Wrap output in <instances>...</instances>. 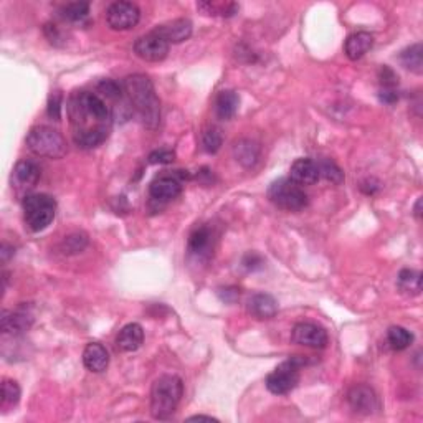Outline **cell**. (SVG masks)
Returning <instances> with one entry per match:
<instances>
[{
  "mask_svg": "<svg viewBox=\"0 0 423 423\" xmlns=\"http://www.w3.org/2000/svg\"><path fill=\"white\" fill-rule=\"evenodd\" d=\"M67 108L77 146L93 149L106 141L113 124V109L106 99L98 93L77 91L69 96Z\"/></svg>",
  "mask_w": 423,
  "mask_h": 423,
  "instance_id": "6da1fadb",
  "label": "cell"
},
{
  "mask_svg": "<svg viewBox=\"0 0 423 423\" xmlns=\"http://www.w3.org/2000/svg\"><path fill=\"white\" fill-rule=\"evenodd\" d=\"M124 96L147 129H156L161 123V104L151 79L144 74H131L123 81Z\"/></svg>",
  "mask_w": 423,
  "mask_h": 423,
  "instance_id": "7a4b0ae2",
  "label": "cell"
},
{
  "mask_svg": "<svg viewBox=\"0 0 423 423\" xmlns=\"http://www.w3.org/2000/svg\"><path fill=\"white\" fill-rule=\"evenodd\" d=\"M184 395L182 379L177 376H161L151 389V414L156 420H166L177 410Z\"/></svg>",
  "mask_w": 423,
  "mask_h": 423,
  "instance_id": "3957f363",
  "label": "cell"
},
{
  "mask_svg": "<svg viewBox=\"0 0 423 423\" xmlns=\"http://www.w3.org/2000/svg\"><path fill=\"white\" fill-rule=\"evenodd\" d=\"M27 147L35 156L48 159H62L67 154V141L57 129L48 126H35L27 134Z\"/></svg>",
  "mask_w": 423,
  "mask_h": 423,
  "instance_id": "277c9868",
  "label": "cell"
},
{
  "mask_svg": "<svg viewBox=\"0 0 423 423\" xmlns=\"http://www.w3.org/2000/svg\"><path fill=\"white\" fill-rule=\"evenodd\" d=\"M57 202L47 193H32L23 201L25 223L32 232H42L53 222Z\"/></svg>",
  "mask_w": 423,
  "mask_h": 423,
  "instance_id": "5b68a950",
  "label": "cell"
},
{
  "mask_svg": "<svg viewBox=\"0 0 423 423\" xmlns=\"http://www.w3.org/2000/svg\"><path fill=\"white\" fill-rule=\"evenodd\" d=\"M268 198L288 212H300L308 205V196L300 184L291 179H278L268 188Z\"/></svg>",
  "mask_w": 423,
  "mask_h": 423,
  "instance_id": "8992f818",
  "label": "cell"
},
{
  "mask_svg": "<svg viewBox=\"0 0 423 423\" xmlns=\"http://www.w3.org/2000/svg\"><path fill=\"white\" fill-rule=\"evenodd\" d=\"M306 364V359L296 356L281 362L270 376L266 377V387L271 394L285 395L291 392L300 382V371Z\"/></svg>",
  "mask_w": 423,
  "mask_h": 423,
  "instance_id": "52a82bcc",
  "label": "cell"
},
{
  "mask_svg": "<svg viewBox=\"0 0 423 423\" xmlns=\"http://www.w3.org/2000/svg\"><path fill=\"white\" fill-rule=\"evenodd\" d=\"M141 10L132 2H114L106 10V22L113 30L124 32L131 30L139 23Z\"/></svg>",
  "mask_w": 423,
  "mask_h": 423,
  "instance_id": "ba28073f",
  "label": "cell"
},
{
  "mask_svg": "<svg viewBox=\"0 0 423 423\" xmlns=\"http://www.w3.org/2000/svg\"><path fill=\"white\" fill-rule=\"evenodd\" d=\"M134 53L144 62H162L169 53V43L157 33L151 32L136 40Z\"/></svg>",
  "mask_w": 423,
  "mask_h": 423,
  "instance_id": "9c48e42d",
  "label": "cell"
},
{
  "mask_svg": "<svg viewBox=\"0 0 423 423\" xmlns=\"http://www.w3.org/2000/svg\"><path fill=\"white\" fill-rule=\"evenodd\" d=\"M291 339L295 344L311 347V349H322L327 344V332L312 322H300L293 329Z\"/></svg>",
  "mask_w": 423,
  "mask_h": 423,
  "instance_id": "30bf717a",
  "label": "cell"
},
{
  "mask_svg": "<svg viewBox=\"0 0 423 423\" xmlns=\"http://www.w3.org/2000/svg\"><path fill=\"white\" fill-rule=\"evenodd\" d=\"M182 192V181L177 177V174L172 176H161L156 177L149 186V193L154 202L167 203L181 196Z\"/></svg>",
  "mask_w": 423,
  "mask_h": 423,
  "instance_id": "8fae6325",
  "label": "cell"
},
{
  "mask_svg": "<svg viewBox=\"0 0 423 423\" xmlns=\"http://www.w3.org/2000/svg\"><path fill=\"white\" fill-rule=\"evenodd\" d=\"M347 402H349L351 409L356 414L371 415L379 409V400H377L376 392L367 385H356L352 387L347 394Z\"/></svg>",
  "mask_w": 423,
  "mask_h": 423,
  "instance_id": "7c38bea8",
  "label": "cell"
},
{
  "mask_svg": "<svg viewBox=\"0 0 423 423\" xmlns=\"http://www.w3.org/2000/svg\"><path fill=\"white\" fill-rule=\"evenodd\" d=\"M33 325V315L27 308L22 306L15 311H4L2 320H0V327L4 334H23Z\"/></svg>",
  "mask_w": 423,
  "mask_h": 423,
  "instance_id": "4fadbf2b",
  "label": "cell"
},
{
  "mask_svg": "<svg viewBox=\"0 0 423 423\" xmlns=\"http://www.w3.org/2000/svg\"><path fill=\"white\" fill-rule=\"evenodd\" d=\"M152 32L157 33L159 37H162L169 45L182 43L191 38L192 22L188 18H176V20H171V22L157 25Z\"/></svg>",
  "mask_w": 423,
  "mask_h": 423,
  "instance_id": "5bb4252c",
  "label": "cell"
},
{
  "mask_svg": "<svg viewBox=\"0 0 423 423\" xmlns=\"http://www.w3.org/2000/svg\"><path fill=\"white\" fill-rule=\"evenodd\" d=\"M290 176L291 181L300 184V186H312V184H316L321 179L317 162L308 157L296 159V161L293 162L290 169Z\"/></svg>",
  "mask_w": 423,
  "mask_h": 423,
  "instance_id": "9a60e30c",
  "label": "cell"
},
{
  "mask_svg": "<svg viewBox=\"0 0 423 423\" xmlns=\"http://www.w3.org/2000/svg\"><path fill=\"white\" fill-rule=\"evenodd\" d=\"M248 312L256 320H271L278 312V303L271 295L256 293L248 300Z\"/></svg>",
  "mask_w": 423,
  "mask_h": 423,
  "instance_id": "2e32d148",
  "label": "cell"
},
{
  "mask_svg": "<svg viewBox=\"0 0 423 423\" xmlns=\"http://www.w3.org/2000/svg\"><path fill=\"white\" fill-rule=\"evenodd\" d=\"M83 364L89 372H104L109 366V354L106 347L98 344V342H89V344L84 347L83 352Z\"/></svg>",
  "mask_w": 423,
  "mask_h": 423,
  "instance_id": "e0dca14e",
  "label": "cell"
},
{
  "mask_svg": "<svg viewBox=\"0 0 423 423\" xmlns=\"http://www.w3.org/2000/svg\"><path fill=\"white\" fill-rule=\"evenodd\" d=\"M40 176H42V172H40V167L35 164L33 161H18L15 164V169H13V182L15 186L20 187V188H32L37 186V182L40 181Z\"/></svg>",
  "mask_w": 423,
  "mask_h": 423,
  "instance_id": "ac0fdd59",
  "label": "cell"
},
{
  "mask_svg": "<svg viewBox=\"0 0 423 423\" xmlns=\"http://www.w3.org/2000/svg\"><path fill=\"white\" fill-rule=\"evenodd\" d=\"M142 342H144V329L141 325H137V322H131V325L124 326L116 337L118 349L123 352L137 351L139 347L142 346Z\"/></svg>",
  "mask_w": 423,
  "mask_h": 423,
  "instance_id": "d6986e66",
  "label": "cell"
},
{
  "mask_svg": "<svg viewBox=\"0 0 423 423\" xmlns=\"http://www.w3.org/2000/svg\"><path fill=\"white\" fill-rule=\"evenodd\" d=\"M374 45V37L369 32H356L347 37L344 43V53L349 60H359L369 52Z\"/></svg>",
  "mask_w": 423,
  "mask_h": 423,
  "instance_id": "ffe728a7",
  "label": "cell"
},
{
  "mask_svg": "<svg viewBox=\"0 0 423 423\" xmlns=\"http://www.w3.org/2000/svg\"><path fill=\"white\" fill-rule=\"evenodd\" d=\"M212 247H213V233L208 227L196 228V230L192 232L191 238H188V252H191V255L197 258L210 255Z\"/></svg>",
  "mask_w": 423,
  "mask_h": 423,
  "instance_id": "44dd1931",
  "label": "cell"
},
{
  "mask_svg": "<svg viewBox=\"0 0 423 423\" xmlns=\"http://www.w3.org/2000/svg\"><path fill=\"white\" fill-rule=\"evenodd\" d=\"M238 106H240V96L232 89H225V91L218 93L215 99V113L217 116L223 119V121H228L235 116L238 111Z\"/></svg>",
  "mask_w": 423,
  "mask_h": 423,
  "instance_id": "7402d4cb",
  "label": "cell"
},
{
  "mask_svg": "<svg viewBox=\"0 0 423 423\" xmlns=\"http://www.w3.org/2000/svg\"><path fill=\"white\" fill-rule=\"evenodd\" d=\"M233 156L242 166L245 167H253L260 157V147H258L256 142L250 141V139H242L235 144L233 147Z\"/></svg>",
  "mask_w": 423,
  "mask_h": 423,
  "instance_id": "603a6c76",
  "label": "cell"
},
{
  "mask_svg": "<svg viewBox=\"0 0 423 423\" xmlns=\"http://www.w3.org/2000/svg\"><path fill=\"white\" fill-rule=\"evenodd\" d=\"M399 290L407 296H419L422 293V273L417 270H402L397 278Z\"/></svg>",
  "mask_w": 423,
  "mask_h": 423,
  "instance_id": "cb8c5ba5",
  "label": "cell"
},
{
  "mask_svg": "<svg viewBox=\"0 0 423 423\" xmlns=\"http://www.w3.org/2000/svg\"><path fill=\"white\" fill-rule=\"evenodd\" d=\"M400 62L407 69H410L412 73L422 74L423 73V47L422 43H415L407 47L404 52L400 53Z\"/></svg>",
  "mask_w": 423,
  "mask_h": 423,
  "instance_id": "d4e9b609",
  "label": "cell"
},
{
  "mask_svg": "<svg viewBox=\"0 0 423 423\" xmlns=\"http://www.w3.org/2000/svg\"><path fill=\"white\" fill-rule=\"evenodd\" d=\"M387 341H389L392 349L404 351L412 344V341H414V336H412V332L407 331L405 327L392 326L389 329V332H387Z\"/></svg>",
  "mask_w": 423,
  "mask_h": 423,
  "instance_id": "484cf974",
  "label": "cell"
},
{
  "mask_svg": "<svg viewBox=\"0 0 423 423\" xmlns=\"http://www.w3.org/2000/svg\"><path fill=\"white\" fill-rule=\"evenodd\" d=\"M89 13V4L88 2H69L64 4L62 9H60V15L64 20H69V22H81L83 18H86Z\"/></svg>",
  "mask_w": 423,
  "mask_h": 423,
  "instance_id": "4316f807",
  "label": "cell"
},
{
  "mask_svg": "<svg viewBox=\"0 0 423 423\" xmlns=\"http://www.w3.org/2000/svg\"><path fill=\"white\" fill-rule=\"evenodd\" d=\"M197 9L207 15H222V17H232L237 13V4H215V2H201Z\"/></svg>",
  "mask_w": 423,
  "mask_h": 423,
  "instance_id": "83f0119b",
  "label": "cell"
},
{
  "mask_svg": "<svg viewBox=\"0 0 423 423\" xmlns=\"http://www.w3.org/2000/svg\"><path fill=\"white\" fill-rule=\"evenodd\" d=\"M317 167H320V176L325 177L326 181L337 184V186L344 182V172L341 171V167L337 166L336 162L329 161V159H325V161L317 162Z\"/></svg>",
  "mask_w": 423,
  "mask_h": 423,
  "instance_id": "f1b7e54d",
  "label": "cell"
},
{
  "mask_svg": "<svg viewBox=\"0 0 423 423\" xmlns=\"http://www.w3.org/2000/svg\"><path fill=\"white\" fill-rule=\"evenodd\" d=\"M88 245V237L83 232L72 233V235L64 237L62 243V250L64 255H74V253L83 252Z\"/></svg>",
  "mask_w": 423,
  "mask_h": 423,
  "instance_id": "f546056e",
  "label": "cell"
},
{
  "mask_svg": "<svg viewBox=\"0 0 423 423\" xmlns=\"http://www.w3.org/2000/svg\"><path fill=\"white\" fill-rule=\"evenodd\" d=\"M98 94L103 99H123L124 96V89H123V83L119 84L114 81V79H103V81L98 83Z\"/></svg>",
  "mask_w": 423,
  "mask_h": 423,
  "instance_id": "4dcf8cb0",
  "label": "cell"
},
{
  "mask_svg": "<svg viewBox=\"0 0 423 423\" xmlns=\"http://www.w3.org/2000/svg\"><path fill=\"white\" fill-rule=\"evenodd\" d=\"M20 395H22V390L17 382L10 379L2 382V407H15L18 404Z\"/></svg>",
  "mask_w": 423,
  "mask_h": 423,
  "instance_id": "1f68e13d",
  "label": "cell"
},
{
  "mask_svg": "<svg viewBox=\"0 0 423 423\" xmlns=\"http://www.w3.org/2000/svg\"><path fill=\"white\" fill-rule=\"evenodd\" d=\"M222 142H223V137H222L220 129L210 128V129H207L205 132H203L202 144H203V149H205L207 152L215 154L218 149L222 147Z\"/></svg>",
  "mask_w": 423,
  "mask_h": 423,
  "instance_id": "d6a6232c",
  "label": "cell"
},
{
  "mask_svg": "<svg viewBox=\"0 0 423 423\" xmlns=\"http://www.w3.org/2000/svg\"><path fill=\"white\" fill-rule=\"evenodd\" d=\"M176 159V152L169 151V149H159V151L151 152L149 162L151 164H171Z\"/></svg>",
  "mask_w": 423,
  "mask_h": 423,
  "instance_id": "836d02e7",
  "label": "cell"
},
{
  "mask_svg": "<svg viewBox=\"0 0 423 423\" xmlns=\"http://www.w3.org/2000/svg\"><path fill=\"white\" fill-rule=\"evenodd\" d=\"M379 78L382 88H397V84H399V77L389 67H382Z\"/></svg>",
  "mask_w": 423,
  "mask_h": 423,
  "instance_id": "e575fe53",
  "label": "cell"
},
{
  "mask_svg": "<svg viewBox=\"0 0 423 423\" xmlns=\"http://www.w3.org/2000/svg\"><path fill=\"white\" fill-rule=\"evenodd\" d=\"M62 104H63L62 94L55 93L48 101V116L57 119V121H58L60 116H62Z\"/></svg>",
  "mask_w": 423,
  "mask_h": 423,
  "instance_id": "d590c367",
  "label": "cell"
},
{
  "mask_svg": "<svg viewBox=\"0 0 423 423\" xmlns=\"http://www.w3.org/2000/svg\"><path fill=\"white\" fill-rule=\"evenodd\" d=\"M379 98L382 103L394 104L395 101H399V93H397L395 88H380Z\"/></svg>",
  "mask_w": 423,
  "mask_h": 423,
  "instance_id": "8d00e7d4",
  "label": "cell"
},
{
  "mask_svg": "<svg viewBox=\"0 0 423 423\" xmlns=\"http://www.w3.org/2000/svg\"><path fill=\"white\" fill-rule=\"evenodd\" d=\"M261 263L263 260L258 255H255V253H253V255H247L245 260H243V265H245L248 270H255V268L260 266Z\"/></svg>",
  "mask_w": 423,
  "mask_h": 423,
  "instance_id": "74e56055",
  "label": "cell"
},
{
  "mask_svg": "<svg viewBox=\"0 0 423 423\" xmlns=\"http://www.w3.org/2000/svg\"><path fill=\"white\" fill-rule=\"evenodd\" d=\"M13 248H10L7 243H4L2 245V252H0V255H2V261H7L9 260V256H12L13 255Z\"/></svg>",
  "mask_w": 423,
  "mask_h": 423,
  "instance_id": "f35d334b",
  "label": "cell"
},
{
  "mask_svg": "<svg viewBox=\"0 0 423 423\" xmlns=\"http://www.w3.org/2000/svg\"><path fill=\"white\" fill-rule=\"evenodd\" d=\"M188 420H208V422H218L217 419H213V417H208V415H193Z\"/></svg>",
  "mask_w": 423,
  "mask_h": 423,
  "instance_id": "ab89813d",
  "label": "cell"
},
{
  "mask_svg": "<svg viewBox=\"0 0 423 423\" xmlns=\"http://www.w3.org/2000/svg\"><path fill=\"white\" fill-rule=\"evenodd\" d=\"M420 208H422V198H419V201H417V205H415V217L419 218V220H420V217H422Z\"/></svg>",
  "mask_w": 423,
  "mask_h": 423,
  "instance_id": "60d3db41",
  "label": "cell"
}]
</instances>
